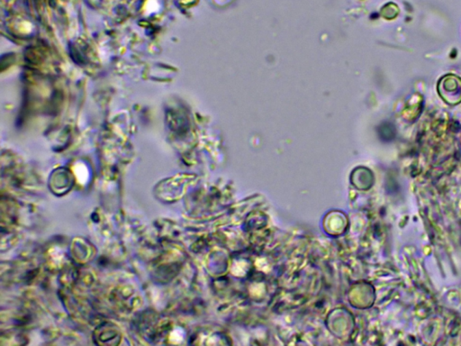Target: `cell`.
<instances>
[{"label":"cell","instance_id":"obj_1","mask_svg":"<svg viewBox=\"0 0 461 346\" xmlns=\"http://www.w3.org/2000/svg\"><path fill=\"white\" fill-rule=\"evenodd\" d=\"M440 96L449 105L461 102V80L455 75H447L438 84Z\"/></svg>","mask_w":461,"mask_h":346}]
</instances>
